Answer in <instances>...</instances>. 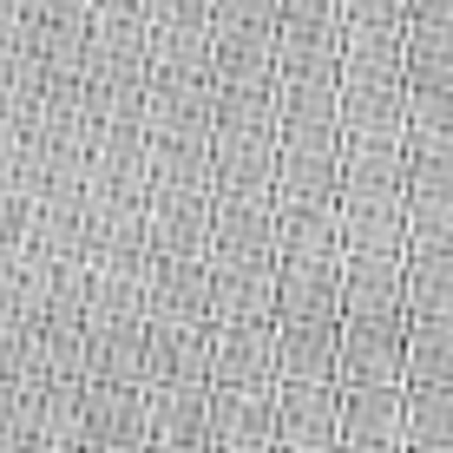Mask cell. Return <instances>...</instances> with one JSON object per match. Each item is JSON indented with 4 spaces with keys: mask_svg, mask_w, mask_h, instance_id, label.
<instances>
[{
    "mask_svg": "<svg viewBox=\"0 0 453 453\" xmlns=\"http://www.w3.org/2000/svg\"><path fill=\"white\" fill-rule=\"evenodd\" d=\"M408 453H453V447H408Z\"/></svg>",
    "mask_w": 453,
    "mask_h": 453,
    "instance_id": "ba28073f",
    "label": "cell"
},
{
    "mask_svg": "<svg viewBox=\"0 0 453 453\" xmlns=\"http://www.w3.org/2000/svg\"><path fill=\"white\" fill-rule=\"evenodd\" d=\"M224 453H276V447H224Z\"/></svg>",
    "mask_w": 453,
    "mask_h": 453,
    "instance_id": "52a82bcc",
    "label": "cell"
},
{
    "mask_svg": "<svg viewBox=\"0 0 453 453\" xmlns=\"http://www.w3.org/2000/svg\"><path fill=\"white\" fill-rule=\"evenodd\" d=\"M276 447H342V381L276 388Z\"/></svg>",
    "mask_w": 453,
    "mask_h": 453,
    "instance_id": "7a4b0ae2",
    "label": "cell"
},
{
    "mask_svg": "<svg viewBox=\"0 0 453 453\" xmlns=\"http://www.w3.org/2000/svg\"><path fill=\"white\" fill-rule=\"evenodd\" d=\"M342 453H408V447H342Z\"/></svg>",
    "mask_w": 453,
    "mask_h": 453,
    "instance_id": "5b68a950",
    "label": "cell"
},
{
    "mask_svg": "<svg viewBox=\"0 0 453 453\" xmlns=\"http://www.w3.org/2000/svg\"><path fill=\"white\" fill-rule=\"evenodd\" d=\"M342 447H408V381H342Z\"/></svg>",
    "mask_w": 453,
    "mask_h": 453,
    "instance_id": "6da1fadb",
    "label": "cell"
},
{
    "mask_svg": "<svg viewBox=\"0 0 453 453\" xmlns=\"http://www.w3.org/2000/svg\"><path fill=\"white\" fill-rule=\"evenodd\" d=\"M276 453H342V447H276Z\"/></svg>",
    "mask_w": 453,
    "mask_h": 453,
    "instance_id": "8992f818",
    "label": "cell"
},
{
    "mask_svg": "<svg viewBox=\"0 0 453 453\" xmlns=\"http://www.w3.org/2000/svg\"><path fill=\"white\" fill-rule=\"evenodd\" d=\"M408 447H453V381H408Z\"/></svg>",
    "mask_w": 453,
    "mask_h": 453,
    "instance_id": "277c9868",
    "label": "cell"
},
{
    "mask_svg": "<svg viewBox=\"0 0 453 453\" xmlns=\"http://www.w3.org/2000/svg\"><path fill=\"white\" fill-rule=\"evenodd\" d=\"M408 381H453V316H408Z\"/></svg>",
    "mask_w": 453,
    "mask_h": 453,
    "instance_id": "3957f363",
    "label": "cell"
}]
</instances>
